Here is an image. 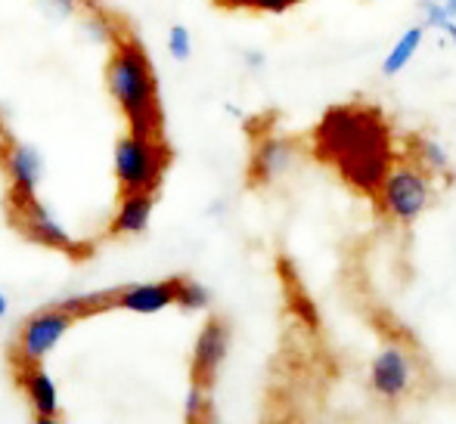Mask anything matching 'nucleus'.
<instances>
[{"label": "nucleus", "mask_w": 456, "mask_h": 424, "mask_svg": "<svg viewBox=\"0 0 456 424\" xmlns=\"http://www.w3.org/2000/svg\"><path fill=\"white\" fill-rule=\"evenodd\" d=\"M311 152L320 164L338 173L354 196H379L397 162V146L385 112L372 102H345L320 118L311 133Z\"/></svg>", "instance_id": "f257e3e1"}, {"label": "nucleus", "mask_w": 456, "mask_h": 424, "mask_svg": "<svg viewBox=\"0 0 456 424\" xmlns=\"http://www.w3.org/2000/svg\"><path fill=\"white\" fill-rule=\"evenodd\" d=\"M106 87L115 106L125 112L127 131L143 137H162V106L152 62L140 41L118 31L112 41V56L106 66Z\"/></svg>", "instance_id": "f03ea898"}, {"label": "nucleus", "mask_w": 456, "mask_h": 424, "mask_svg": "<svg viewBox=\"0 0 456 424\" xmlns=\"http://www.w3.org/2000/svg\"><path fill=\"white\" fill-rule=\"evenodd\" d=\"M428 375H432V369H428L419 344L407 335L388 332L370 363L366 384H370V394L376 403H382L385 409H401L403 403L413 400V394L426 390Z\"/></svg>", "instance_id": "7ed1b4c3"}, {"label": "nucleus", "mask_w": 456, "mask_h": 424, "mask_svg": "<svg viewBox=\"0 0 456 424\" xmlns=\"http://www.w3.org/2000/svg\"><path fill=\"white\" fill-rule=\"evenodd\" d=\"M432 202H435V180L397 152L395 168L385 177L379 196L372 198V208H376L379 220H388L395 227H413Z\"/></svg>", "instance_id": "20e7f679"}, {"label": "nucleus", "mask_w": 456, "mask_h": 424, "mask_svg": "<svg viewBox=\"0 0 456 424\" xmlns=\"http://www.w3.org/2000/svg\"><path fill=\"white\" fill-rule=\"evenodd\" d=\"M171 152L162 137L127 131L115 143V180L121 192H159Z\"/></svg>", "instance_id": "39448f33"}, {"label": "nucleus", "mask_w": 456, "mask_h": 424, "mask_svg": "<svg viewBox=\"0 0 456 424\" xmlns=\"http://www.w3.org/2000/svg\"><path fill=\"white\" fill-rule=\"evenodd\" d=\"M75 323H78V319L62 304L44 307V310L31 313L22 329H19L16 344H12V350H10V363L16 365V369H22V365H41L44 359L56 350V344L66 338V332L72 329Z\"/></svg>", "instance_id": "423d86ee"}, {"label": "nucleus", "mask_w": 456, "mask_h": 424, "mask_svg": "<svg viewBox=\"0 0 456 424\" xmlns=\"http://www.w3.org/2000/svg\"><path fill=\"white\" fill-rule=\"evenodd\" d=\"M230 353V325L227 319L211 316L202 325V332L196 335V347H192V384H202V388H215V378L221 372L224 359Z\"/></svg>", "instance_id": "0eeeda50"}, {"label": "nucleus", "mask_w": 456, "mask_h": 424, "mask_svg": "<svg viewBox=\"0 0 456 424\" xmlns=\"http://www.w3.org/2000/svg\"><path fill=\"white\" fill-rule=\"evenodd\" d=\"M12 217L19 220V229H22L31 242H37V245L53 248V252H62V254H78V242H75L72 236L66 233V227L44 208L41 198H31V202H25V204H16V208H12Z\"/></svg>", "instance_id": "6e6552de"}, {"label": "nucleus", "mask_w": 456, "mask_h": 424, "mask_svg": "<svg viewBox=\"0 0 456 424\" xmlns=\"http://www.w3.org/2000/svg\"><path fill=\"white\" fill-rule=\"evenodd\" d=\"M4 171H6V180H10V208L37 198V183H41L44 162L35 146H25V143L6 146Z\"/></svg>", "instance_id": "1a4fd4ad"}, {"label": "nucleus", "mask_w": 456, "mask_h": 424, "mask_svg": "<svg viewBox=\"0 0 456 424\" xmlns=\"http://www.w3.org/2000/svg\"><path fill=\"white\" fill-rule=\"evenodd\" d=\"M177 288H181V276L162 279V282H140V285L118 288V310L140 313V316L162 313L177 304Z\"/></svg>", "instance_id": "9d476101"}, {"label": "nucleus", "mask_w": 456, "mask_h": 424, "mask_svg": "<svg viewBox=\"0 0 456 424\" xmlns=\"http://www.w3.org/2000/svg\"><path fill=\"white\" fill-rule=\"evenodd\" d=\"M295 156L292 140L276 137V133H267L255 143L252 162H248V183L252 186H267L271 180H276L280 173L289 171Z\"/></svg>", "instance_id": "9b49d317"}, {"label": "nucleus", "mask_w": 456, "mask_h": 424, "mask_svg": "<svg viewBox=\"0 0 456 424\" xmlns=\"http://www.w3.org/2000/svg\"><path fill=\"white\" fill-rule=\"evenodd\" d=\"M19 384H22L25 400H28L37 421L60 419V390H56L53 378L47 375V369H41V365H22L19 369Z\"/></svg>", "instance_id": "f8f14e48"}, {"label": "nucleus", "mask_w": 456, "mask_h": 424, "mask_svg": "<svg viewBox=\"0 0 456 424\" xmlns=\"http://www.w3.org/2000/svg\"><path fill=\"white\" fill-rule=\"evenodd\" d=\"M401 156L407 158V162H413L419 171H426L432 180H447V183L456 180L451 156H447L444 146H441L435 137H428V133H422V131L410 133V137L403 140Z\"/></svg>", "instance_id": "ddd939ff"}, {"label": "nucleus", "mask_w": 456, "mask_h": 424, "mask_svg": "<svg viewBox=\"0 0 456 424\" xmlns=\"http://www.w3.org/2000/svg\"><path fill=\"white\" fill-rule=\"evenodd\" d=\"M152 208H156V192H121V202L112 217L109 236H115V239H121V236H140L150 227Z\"/></svg>", "instance_id": "4468645a"}, {"label": "nucleus", "mask_w": 456, "mask_h": 424, "mask_svg": "<svg viewBox=\"0 0 456 424\" xmlns=\"http://www.w3.org/2000/svg\"><path fill=\"white\" fill-rule=\"evenodd\" d=\"M422 37H426V25H413V28H407L401 37H397V44L391 47V53L385 56V62H382V72L388 75V78L401 75L403 68L410 66V60L419 53Z\"/></svg>", "instance_id": "2eb2a0df"}, {"label": "nucleus", "mask_w": 456, "mask_h": 424, "mask_svg": "<svg viewBox=\"0 0 456 424\" xmlns=\"http://www.w3.org/2000/svg\"><path fill=\"white\" fill-rule=\"evenodd\" d=\"M69 313L75 319H87L96 316V313H106V310H118V292H96V294H75V298L62 300Z\"/></svg>", "instance_id": "dca6fc26"}, {"label": "nucleus", "mask_w": 456, "mask_h": 424, "mask_svg": "<svg viewBox=\"0 0 456 424\" xmlns=\"http://www.w3.org/2000/svg\"><path fill=\"white\" fill-rule=\"evenodd\" d=\"M208 300H211L208 288L181 276V288H177V304L175 307H181V310H186V313H196V310H205Z\"/></svg>", "instance_id": "f3484780"}, {"label": "nucleus", "mask_w": 456, "mask_h": 424, "mask_svg": "<svg viewBox=\"0 0 456 424\" xmlns=\"http://www.w3.org/2000/svg\"><path fill=\"white\" fill-rule=\"evenodd\" d=\"M186 421H205L211 415V403H208V388L202 384H190V394H186V406H183Z\"/></svg>", "instance_id": "a211bd4d"}, {"label": "nucleus", "mask_w": 456, "mask_h": 424, "mask_svg": "<svg viewBox=\"0 0 456 424\" xmlns=\"http://www.w3.org/2000/svg\"><path fill=\"white\" fill-rule=\"evenodd\" d=\"M85 28H87V35L94 37V41H100V44H112L115 37H118V25L112 22V19H106V16H87V22H85Z\"/></svg>", "instance_id": "6ab92c4d"}, {"label": "nucleus", "mask_w": 456, "mask_h": 424, "mask_svg": "<svg viewBox=\"0 0 456 424\" xmlns=\"http://www.w3.org/2000/svg\"><path fill=\"white\" fill-rule=\"evenodd\" d=\"M168 50L171 56H175L177 62H186L192 53V37L190 31H186V25H175V28L168 31Z\"/></svg>", "instance_id": "aec40b11"}, {"label": "nucleus", "mask_w": 456, "mask_h": 424, "mask_svg": "<svg viewBox=\"0 0 456 424\" xmlns=\"http://www.w3.org/2000/svg\"><path fill=\"white\" fill-rule=\"evenodd\" d=\"M301 0H248L246 10L252 12H271V16H276V12H286L292 10V6H298Z\"/></svg>", "instance_id": "412c9836"}, {"label": "nucleus", "mask_w": 456, "mask_h": 424, "mask_svg": "<svg viewBox=\"0 0 456 424\" xmlns=\"http://www.w3.org/2000/svg\"><path fill=\"white\" fill-rule=\"evenodd\" d=\"M215 6H221V10H246L248 0H211Z\"/></svg>", "instance_id": "4be33fe9"}, {"label": "nucleus", "mask_w": 456, "mask_h": 424, "mask_svg": "<svg viewBox=\"0 0 456 424\" xmlns=\"http://www.w3.org/2000/svg\"><path fill=\"white\" fill-rule=\"evenodd\" d=\"M53 4L60 6L62 12H72V10H75V4H78V0H53Z\"/></svg>", "instance_id": "5701e85b"}, {"label": "nucleus", "mask_w": 456, "mask_h": 424, "mask_svg": "<svg viewBox=\"0 0 456 424\" xmlns=\"http://www.w3.org/2000/svg\"><path fill=\"white\" fill-rule=\"evenodd\" d=\"M444 10L451 12V19L456 22V0H444Z\"/></svg>", "instance_id": "b1692460"}, {"label": "nucleus", "mask_w": 456, "mask_h": 424, "mask_svg": "<svg viewBox=\"0 0 456 424\" xmlns=\"http://www.w3.org/2000/svg\"><path fill=\"white\" fill-rule=\"evenodd\" d=\"M6 310H10V304H6V294H4V292H0V319H4V316H6Z\"/></svg>", "instance_id": "393cba45"}]
</instances>
